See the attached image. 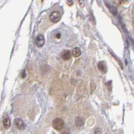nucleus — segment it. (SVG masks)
I'll use <instances>...</instances> for the list:
<instances>
[{
  "instance_id": "obj_7",
  "label": "nucleus",
  "mask_w": 134,
  "mask_h": 134,
  "mask_svg": "<svg viewBox=\"0 0 134 134\" xmlns=\"http://www.w3.org/2000/svg\"><path fill=\"white\" fill-rule=\"evenodd\" d=\"M3 126L5 129H8V128L10 127L11 126V120L9 119V117H7L5 118H4L3 121Z\"/></svg>"
},
{
  "instance_id": "obj_4",
  "label": "nucleus",
  "mask_w": 134,
  "mask_h": 134,
  "mask_svg": "<svg viewBox=\"0 0 134 134\" xmlns=\"http://www.w3.org/2000/svg\"><path fill=\"white\" fill-rule=\"evenodd\" d=\"M75 125L78 127H81L84 125L85 122V120L84 119L83 117H81V116H78V117H76L75 119Z\"/></svg>"
},
{
  "instance_id": "obj_10",
  "label": "nucleus",
  "mask_w": 134,
  "mask_h": 134,
  "mask_svg": "<svg viewBox=\"0 0 134 134\" xmlns=\"http://www.w3.org/2000/svg\"><path fill=\"white\" fill-rule=\"evenodd\" d=\"M67 4H68V5H69V6H72V5H73V2H72V0H67Z\"/></svg>"
},
{
  "instance_id": "obj_6",
  "label": "nucleus",
  "mask_w": 134,
  "mask_h": 134,
  "mask_svg": "<svg viewBox=\"0 0 134 134\" xmlns=\"http://www.w3.org/2000/svg\"><path fill=\"white\" fill-rule=\"evenodd\" d=\"M15 124L17 127L18 128L19 130H22L24 127V122L23 121V120H21V119H15Z\"/></svg>"
},
{
  "instance_id": "obj_12",
  "label": "nucleus",
  "mask_w": 134,
  "mask_h": 134,
  "mask_svg": "<svg viewBox=\"0 0 134 134\" xmlns=\"http://www.w3.org/2000/svg\"><path fill=\"white\" fill-rule=\"evenodd\" d=\"M118 2L120 3H125L127 2V0H118Z\"/></svg>"
},
{
  "instance_id": "obj_9",
  "label": "nucleus",
  "mask_w": 134,
  "mask_h": 134,
  "mask_svg": "<svg viewBox=\"0 0 134 134\" xmlns=\"http://www.w3.org/2000/svg\"><path fill=\"white\" fill-rule=\"evenodd\" d=\"M70 57H71V52H70L69 50H66V51H64V52H63V58L64 60H69L70 58Z\"/></svg>"
},
{
  "instance_id": "obj_11",
  "label": "nucleus",
  "mask_w": 134,
  "mask_h": 134,
  "mask_svg": "<svg viewBox=\"0 0 134 134\" xmlns=\"http://www.w3.org/2000/svg\"><path fill=\"white\" fill-rule=\"evenodd\" d=\"M79 4L81 5V7H84L85 5V3H84V1L83 0H79Z\"/></svg>"
},
{
  "instance_id": "obj_3",
  "label": "nucleus",
  "mask_w": 134,
  "mask_h": 134,
  "mask_svg": "<svg viewBox=\"0 0 134 134\" xmlns=\"http://www.w3.org/2000/svg\"><path fill=\"white\" fill-rule=\"evenodd\" d=\"M45 40H44V37L43 35H39L37 36L36 40V44L38 47L40 48L44 46Z\"/></svg>"
},
{
  "instance_id": "obj_2",
  "label": "nucleus",
  "mask_w": 134,
  "mask_h": 134,
  "mask_svg": "<svg viewBox=\"0 0 134 134\" xmlns=\"http://www.w3.org/2000/svg\"><path fill=\"white\" fill-rule=\"evenodd\" d=\"M50 18L53 23H57L60 20L61 15L58 12H53L50 14Z\"/></svg>"
},
{
  "instance_id": "obj_5",
  "label": "nucleus",
  "mask_w": 134,
  "mask_h": 134,
  "mask_svg": "<svg viewBox=\"0 0 134 134\" xmlns=\"http://www.w3.org/2000/svg\"><path fill=\"white\" fill-rule=\"evenodd\" d=\"M98 69L103 72H107V67L105 62H100L98 64Z\"/></svg>"
},
{
  "instance_id": "obj_1",
  "label": "nucleus",
  "mask_w": 134,
  "mask_h": 134,
  "mask_svg": "<svg viewBox=\"0 0 134 134\" xmlns=\"http://www.w3.org/2000/svg\"><path fill=\"white\" fill-rule=\"evenodd\" d=\"M52 126L54 128L55 130L57 131H60L64 127V122L60 118H57L52 122Z\"/></svg>"
},
{
  "instance_id": "obj_8",
  "label": "nucleus",
  "mask_w": 134,
  "mask_h": 134,
  "mask_svg": "<svg viewBox=\"0 0 134 134\" xmlns=\"http://www.w3.org/2000/svg\"><path fill=\"white\" fill-rule=\"evenodd\" d=\"M72 56H73L74 57H80L81 54V50L79 49V48H75L72 50Z\"/></svg>"
}]
</instances>
